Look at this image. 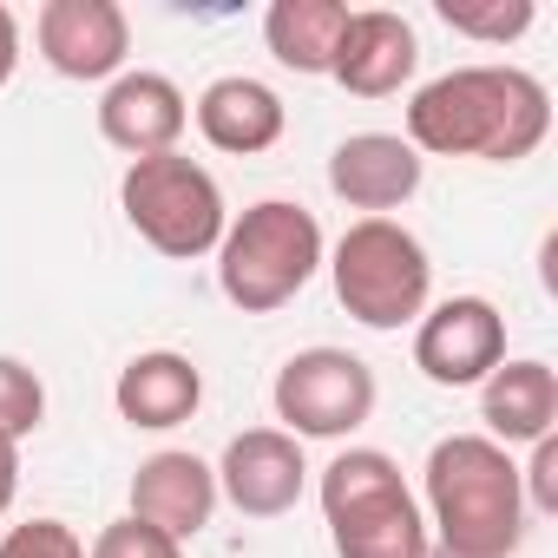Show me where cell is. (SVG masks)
I'll return each instance as SVG.
<instances>
[{
    "instance_id": "1",
    "label": "cell",
    "mask_w": 558,
    "mask_h": 558,
    "mask_svg": "<svg viewBox=\"0 0 558 558\" xmlns=\"http://www.w3.org/2000/svg\"><path fill=\"white\" fill-rule=\"evenodd\" d=\"M551 132V93L525 66H453L408 106V145L434 158L519 165Z\"/></svg>"
},
{
    "instance_id": "2",
    "label": "cell",
    "mask_w": 558,
    "mask_h": 558,
    "mask_svg": "<svg viewBox=\"0 0 558 558\" xmlns=\"http://www.w3.org/2000/svg\"><path fill=\"white\" fill-rule=\"evenodd\" d=\"M427 525L434 558H512L525 538L519 466L486 434H447L427 453Z\"/></svg>"
},
{
    "instance_id": "3",
    "label": "cell",
    "mask_w": 558,
    "mask_h": 558,
    "mask_svg": "<svg viewBox=\"0 0 558 558\" xmlns=\"http://www.w3.org/2000/svg\"><path fill=\"white\" fill-rule=\"evenodd\" d=\"M316 269H323V223L316 210L290 197L250 204L217 243V283L243 316H269V310L296 303Z\"/></svg>"
},
{
    "instance_id": "4",
    "label": "cell",
    "mask_w": 558,
    "mask_h": 558,
    "mask_svg": "<svg viewBox=\"0 0 558 558\" xmlns=\"http://www.w3.org/2000/svg\"><path fill=\"white\" fill-rule=\"evenodd\" d=\"M323 519L336 558H427V519L381 447H349L323 466Z\"/></svg>"
},
{
    "instance_id": "5",
    "label": "cell",
    "mask_w": 558,
    "mask_h": 558,
    "mask_svg": "<svg viewBox=\"0 0 558 558\" xmlns=\"http://www.w3.org/2000/svg\"><path fill=\"white\" fill-rule=\"evenodd\" d=\"M336 303L362 323V329H401L427 316V290H434V263L421 250V236L395 217H362L342 230L336 256Z\"/></svg>"
},
{
    "instance_id": "6",
    "label": "cell",
    "mask_w": 558,
    "mask_h": 558,
    "mask_svg": "<svg viewBox=\"0 0 558 558\" xmlns=\"http://www.w3.org/2000/svg\"><path fill=\"white\" fill-rule=\"evenodd\" d=\"M119 204L125 223L171 263H197L223 243L230 217H223V191L217 178L184 158V151H158V158H132L119 178Z\"/></svg>"
},
{
    "instance_id": "7",
    "label": "cell",
    "mask_w": 558,
    "mask_h": 558,
    "mask_svg": "<svg viewBox=\"0 0 558 558\" xmlns=\"http://www.w3.org/2000/svg\"><path fill=\"white\" fill-rule=\"evenodd\" d=\"M375 414V368L349 349H303L276 368V421L296 440H342Z\"/></svg>"
},
{
    "instance_id": "8",
    "label": "cell",
    "mask_w": 558,
    "mask_h": 558,
    "mask_svg": "<svg viewBox=\"0 0 558 558\" xmlns=\"http://www.w3.org/2000/svg\"><path fill=\"white\" fill-rule=\"evenodd\" d=\"M506 362V316L486 296H447L414 329V368L434 388H480Z\"/></svg>"
},
{
    "instance_id": "9",
    "label": "cell",
    "mask_w": 558,
    "mask_h": 558,
    "mask_svg": "<svg viewBox=\"0 0 558 558\" xmlns=\"http://www.w3.org/2000/svg\"><path fill=\"white\" fill-rule=\"evenodd\" d=\"M34 40L60 80H119L132 53V21L119 0H47Z\"/></svg>"
},
{
    "instance_id": "10",
    "label": "cell",
    "mask_w": 558,
    "mask_h": 558,
    "mask_svg": "<svg viewBox=\"0 0 558 558\" xmlns=\"http://www.w3.org/2000/svg\"><path fill=\"white\" fill-rule=\"evenodd\" d=\"M303 440L283 434V427H250L223 447V466H217V493L243 512V519H283L296 499H303Z\"/></svg>"
},
{
    "instance_id": "11",
    "label": "cell",
    "mask_w": 558,
    "mask_h": 558,
    "mask_svg": "<svg viewBox=\"0 0 558 558\" xmlns=\"http://www.w3.org/2000/svg\"><path fill=\"white\" fill-rule=\"evenodd\" d=\"M414 66H421L414 27L401 14H388V8H362V14H349V27L336 40L329 80L342 93H355V99H388V93H401L414 80Z\"/></svg>"
},
{
    "instance_id": "12",
    "label": "cell",
    "mask_w": 558,
    "mask_h": 558,
    "mask_svg": "<svg viewBox=\"0 0 558 558\" xmlns=\"http://www.w3.org/2000/svg\"><path fill=\"white\" fill-rule=\"evenodd\" d=\"M191 125V106L184 93L165 80V73H119L99 99V132L106 145H119L125 158H158V151H178Z\"/></svg>"
},
{
    "instance_id": "13",
    "label": "cell",
    "mask_w": 558,
    "mask_h": 558,
    "mask_svg": "<svg viewBox=\"0 0 558 558\" xmlns=\"http://www.w3.org/2000/svg\"><path fill=\"white\" fill-rule=\"evenodd\" d=\"M210 512H217V466H204L197 453H178V447L138 460L132 519H145V525H158L165 538L184 545V538H197L210 525Z\"/></svg>"
},
{
    "instance_id": "14",
    "label": "cell",
    "mask_w": 558,
    "mask_h": 558,
    "mask_svg": "<svg viewBox=\"0 0 558 558\" xmlns=\"http://www.w3.org/2000/svg\"><path fill=\"white\" fill-rule=\"evenodd\" d=\"M329 191L349 204V210H401L414 191H421V151L395 132H355L336 145L329 158Z\"/></svg>"
},
{
    "instance_id": "15",
    "label": "cell",
    "mask_w": 558,
    "mask_h": 558,
    "mask_svg": "<svg viewBox=\"0 0 558 558\" xmlns=\"http://www.w3.org/2000/svg\"><path fill=\"white\" fill-rule=\"evenodd\" d=\"M283 125H290L283 99H276L263 80H250V73H223V80H210L197 93V132L217 151H230V158L269 151L276 138H283Z\"/></svg>"
},
{
    "instance_id": "16",
    "label": "cell",
    "mask_w": 558,
    "mask_h": 558,
    "mask_svg": "<svg viewBox=\"0 0 558 558\" xmlns=\"http://www.w3.org/2000/svg\"><path fill=\"white\" fill-rule=\"evenodd\" d=\"M112 401H119V414H125L132 427L165 434V427H184V421L197 414V401H204V375H197L191 355H178V349H151V355H132V362L119 368Z\"/></svg>"
},
{
    "instance_id": "17",
    "label": "cell",
    "mask_w": 558,
    "mask_h": 558,
    "mask_svg": "<svg viewBox=\"0 0 558 558\" xmlns=\"http://www.w3.org/2000/svg\"><path fill=\"white\" fill-rule=\"evenodd\" d=\"M480 421L493 427L486 440H545L558 427V375L545 362H499L480 381Z\"/></svg>"
},
{
    "instance_id": "18",
    "label": "cell",
    "mask_w": 558,
    "mask_h": 558,
    "mask_svg": "<svg viewBox=\"0 0 558 558\" xmlns=\"http://www.w3.org/2000/svg\"><path fill=\"white\" fill-rule=\"evenodd\" d=\"M342 27H349L342 0H276L263 14V40L290 73H329Z\"/></svg>"
},
{
    "instance_id": "19",
    "label": "cell",
    "mask_w": 558,
    "mask_h": 558,
    "mask_svg": "<svg viewBox=\"0 0 558 558\" xmlns=\"http://www.w3.org/2000/svg\"><path fill=\"white\" fill-rule=\"evenodd\" d=\"M440 21L466 40H486V47H506L532 27V0H440Z\"/></svg>"
},
{
    "instance_id": "20",
    "label": "cell",
    "mask_w": 558,
    "mask_h": 558,
    "mask_svg": "<svg viewBox=\"0 0 558 558\" xmlns=\"http://www.w3.org/2000/svg\"><path fill=\"white\" fill-rule=\"evenodd\" d=\"M40 421H47V388H40V375H34L27 362H14V355H0V440L21 447Z\"/></svg>"
},
{
    "instance_id": "21",
    "label": "cell",
    "mask_w": 558,
    "mask_h": 558,
    "mask_svg": "<svg viewBox=\"0 0 558 558\" xmlns=\"http://www.w3.org/2000/svg\"><path fill=\"white\" fill-rule=\"evenodd\" d=\"M86 558H184V545L178 538H165L158 525H145V519H112L99 538H93V551Z\"/></svg>"
},
{
    "instance_id": "22",
    "label": "cell",
    "mask_w": 558,
    "mask_h": 558,
    "mask_svg": "<svg viewBox=\"0 0 558 558\" xmlns=\"http://www.w3.org/2000/svg\"><path fill=\"white\" fill-rule=\"evenodd\" d=\"M0 558H86V538L66 519H27L0 538Z\"/></svg>"
},
{
    "instance_id": "23",
    "label": "cell",
    "mask_w": 558,
    "mask_h": 558,
    "mask_svg": "<svg viewBox=\"0 0 558 558\" xmlns=\"http://www.w3.org/2000/svg\"><path fill=\"white\" fill-rule=\"evenodd\" d=\"M519 493H525L538 512H558V434L532 440V466L519 473Z\"/></svg>"
},
{
    "instance_id": "24",
    "label": "cell",
    "mask_w": 558,
    "mask_h": 558,
    "mask_svg": "<svg viewBox=\"0 0 558 558\" xmlns=\"http://www.w3.org/2000/svg\"><path fill=\"white\" fill-rule=\"evenodd\" d=\"M14 493H21V447H14V440H0V519H8Z\"/></svg>"
},
{
    "instance_id": "25",
    "label": "cell",
    "mask_w": 558,
    "mask_h": 558,
    "mask_svg": "<svg viewBox=\"0 0 558 558\" xmlns=\"http://www.w3.org/2000/svg\"><path fill=\"white\" fill-rule=\"evenodd\" d=\"M14 66H21V21L0 8V86L14 80Z\"/></svg>"
}]
</instances>
